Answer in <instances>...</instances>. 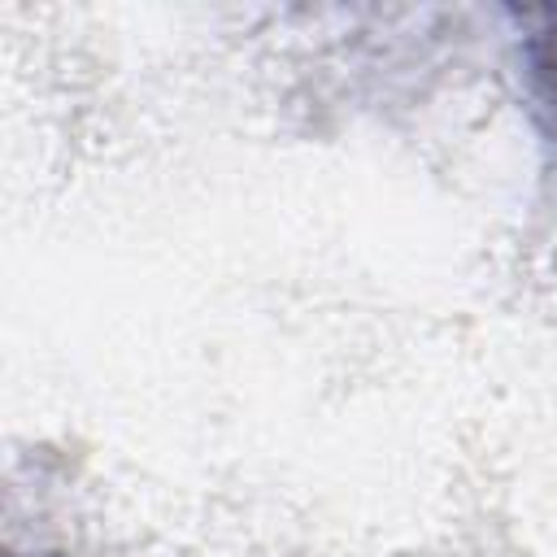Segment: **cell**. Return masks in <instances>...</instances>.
<instances>
[{"mask_svg": "<svg viewBox=\"0 0 557 557\" xmlns=\"http://www.w3.org/2000/svg\"><path fill=\"white\" fill-rule=\"evenodd\" d=\"M531 22L540 26L527 35V74H531L540 104L557 117V9L531 13Z\"/></svg>", "mask_w": 557, "mask_h": 557, "instance_id": "6da1fadb", "label": "cell"}, {"mask_svg": "<svg viewBox=\"0 0 557 557\" xmlns=\"http://www.w3.org/2000/svg\"><path fill=\"white\" fill-rule=\"evenodd\" d=\"M30 557H57V553H30Z\"/></svg>", "mask_w": 557, "mask_h": 557, "instance_id": "7a4b0ae2", "label": "cell"}]
</instances>
